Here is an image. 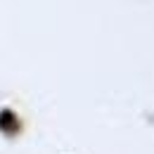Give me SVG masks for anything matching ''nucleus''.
<instances>
[]
</instances>
